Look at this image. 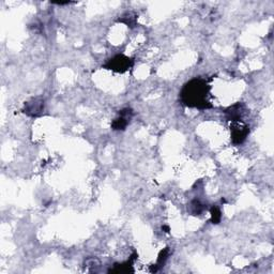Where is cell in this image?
Listing matches in <instances>:
<instances>
[{
	"label": "cell",
	"mask_w": 274,
	"mask_h": 274,
	"mask_svg": "<svg viewBox=\"0 0 274 274\" xmlns=\"http://www.w3.org/2000/svg\"><path fill=\"white\" fill-rule=\"evenodd\" d=\"M212 86L206 78H195L189 80L180 91V101L184 106L197 109H209L213 107L210 101Z\"/></svg>",
	"instance_id": "1"
},
{
	"label": "cell",
	"mask_w": 274,
	"mask_h": 274,
	"mask_svg": "<svg viewBox=\"0 0 274 274\" xmlns=\"http://www.w3.org/2000/svg\"><path fill=\"white\" fill-rule=\"evenodd\" d=\"M134 60L123 54H118L113 58L108 59L106 63L103 65L104 69L112 70L117 73H125L133 67Z\"/></svg>",
	"instance_id": "2"
},
{
	"label": "cell",
	"mask_w": 274,
	"mask_h": 274,
	"mask_svg": "<svg viewBox=\"0 0 274 274\" xmlns=\"http://www.w3.org/2000/svg\"><path fill=\"white\" fill-rule=\"evenodd\" d=\"M249 134L250 127L244 120L234 121L230 124V136H232V141L234 145H242L246 138H248Z\"/></svg>",
	"instance_id": "3"
},
{
	"label": "cell",
	"mask_w": 274,
	"mask_h": 274,
	"mask_svg": "<svg viewBox=\"0 0 274 274\" xmlns=\"http://www.w3.org/2000/svg\"><path fill=\"white\" fill-rule=\"evenodd\" d=\"M134 117V111L130 107H125L120 109L118 112V116L115 118L111 127L114 131H125V129L128 128V125L132 121V119Z\"/></svg>",
	"instance_id": "4"
},
{
	"label": "cell",
	"mask_w": 274,
	"mask_h": 274,
	"mask_svg": "<svg viewBox=\"0 0 274 274\" xmlns=\"http://www.w3.org/2000/svg\"><path fill=\"white\" fill-rule=\"evenodd\" d=\"M44 98L42 97L32 98L31 100L25 103L23 112L29 117H39L44 111Z\"/></svg>",
	"instance_id": "5"
},
{
	"label": "cell",
	"mask_w": 274,
	"mask_h": 274,
	"mask_svg": "<svg viewBox=\"0 0 274 274\" xmlns=\"http://www.w3.org/2000/svg\"><path fill=\"white\" fill-rule=\"evenodd\" d=\"M224 114H225L226 119L230 122L240 121V120H243V117L248 114V108H246L244 103L238 102L234 104V105L227 107L224 111Z\"/></svg>",
	"instance_id": "6"
},
{
	"label": "cell",
	"mask_w": 274,
	"mask_h": 274,
	"mask_svg": "<svg viewBox=\"0 0 274 274\" xmlns=\"http://www.w3.org/2000/svg\"><path fill=\"white\" fill-rule=\"evenodd\" d=\"M137 257H138L137 253H133L132 255H131L130 259L128 261L122 262V264H116V265H115V267H114V269L113 270L111 269V270H109V272H116V273L134 272L133 264H134V261L137 259Z\"/></svg>",
	"instance_id": "7"
},
{
	"label": "cell",
	"mask_w": 274,
	"mask_h": 274,
	"mask_svg": "<svg viewBox=\"0 0 274 274\" xmlns=\"http://www.w3.org/2000/svg\"><path fill=\"white\" fill-rule=\"evenodd\" d=\"M169 255H171V249H169V248H165L164 250H162V251L160 252V254H158L157 260V264H156V265H153V266L150 268V271H151L152 273H155V272L158 271V269H160V268L164 267V265H165L166 260L168 259Z\"/></svg>",
	"instance_id": "8"
},
{
	"label": "cell",
	"mask_w": 274,
	"mask_h": 274,
	"mask_svg": "<svg viewBox=\"0 0 274 274\" xmlns=\"http://www.w3.org/2000/svg\"><path fill=\"white\" fill-rule=\"evenodd\" d=\"M137 19H138V15H137L135 12H125L123 15L120 16V18L117 20L118 23H122L124 25H127L130 28H134L137 24Z\"/></svg>",
	"instance_id": "9"
},
{
	"label": "cell",
	"mask_w": 274,
	"mask_h": 274,
	"mask_svg": "<svg viewBox=\"0 0 274 274\" xmlns=\"http://www.w3.org/2000/svg\"><path fill=\"white\" fill-rule=\"evenodd\" d=\"M207 209V207L205 204L199 199H193L190 204V212L193 215H200L201 213H204V211Z\"/></svg>",
	"instance_id": "10"
},
{
	"label": "cell",
	"mask_w": 274,
	"mask_h": 274,
	"mask_svg": "<svg viewBox=\"0 0 274 274\" xmlns=\"http://www.w3.org/2000/svg\"><path fill=\"white\" fill-rule=\"evenodd\" d=\"M211 222L213 225H217L220 224L222 220V211L217 206H212L211 208Z\"/></svg>",
	"instance_id": "11"
},
{
	"label": "cell",
	"mask_w": 274,
	"mask_h": 274,
	"mask_svg": "<svg viewBox=\"0 0 274 274\" xmlns=\"http://www.w3.org/2000/svg\"><path fill=\"white\" fill-rule=\"evenodd\" d=\"M162 230H165V233L168 234V233H169V230H171V229H169V226H163V227H162Z\"/></svg>",
	"instance_id": "12"
}]
</instances>
